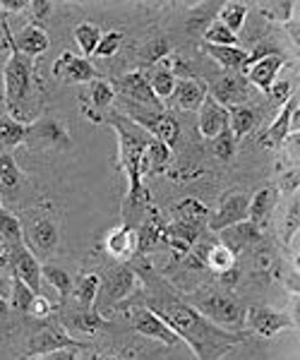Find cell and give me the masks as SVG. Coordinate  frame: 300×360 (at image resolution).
<instances>
[{"mask_svg": "<svg viewBox=\"0 0 300 360\" xmlns=\"http://www.w3.org/2000/svg\"><path fill=\"white\" fill-rule=\"evenodd\" d=\"M135 274L144 283L142 303L154 310L166 324L178 334V339L185 341L197 360H221L233 346L250 339V332H228L209 322L200 310H195L188 300L171 291V283L157 276L152 266L142 262V266H132Z\"/></svg>", "mask_w": 300, "mask_h": 360, "instance_id": "1", "label": "cell"}, {"mask_svg": "<svg viewBox=\"0 0 300 360\" xmlns=\"http://www.w3.org/2000/svg\"><path fill=\"white\" fill-rule=\"evenodd\" d=\"M0 29H3V46L8 51V60L3 65V106L15 120L29 125L39 118L44 108V84L37 79V63L17 51L10 32L8 17L0 13Z\"/></svg>", "mask_w": 300, "mask_h": 360, "instance_id": "2", "label": "cell"}, {"mask_svg": "<svg viewBox=\"0 0 300 360\" xmlns=\"http://www.w3.org/2000/svg\"><path fill=\"white\" fill-rule=\"evenodd\" d=\"M103 123H108L118 135V168H123L125 178H128V195H125V219L130 217V212L137 209H147L149 205V193L142 185V156L147 144L152 142V135L147 130H142L137 123H132L128 115L123 113H111L103 118Z\"/></svg>", "mask_w": 300, "mask_h": 360, "instance_id": "3", "label": "cell"}, {"mask_svg": "<svg viewBox=\"0 0 300 360\" xmlns=\"http://www.w3.org/2000/svg\"><path fill=\"white\" fill-rule=\"evenodd\" d=\"M22 224V240L29 248V252L39 259V262H48L53 255L60 250V219H58L56 209L51 205H37L22 212L17 217Z\"/></svg>", "mask_w": 300, "mask_h": 360, "instance_id": "4", "label": "cell"}, {"mask_svg": "<svg viewBox=\"0 0 300 360\" xmlns=\"http://www.w3.org/2000/svg\"><path fill=\"white\" fill-rule=\"evenodd\" d=\"M190 305L200 310L209 322H214L216 327L228 329V332H243L247 307L233 293L221 291V288H200L195 291Z\"/></svg>", "mask_w": 300, "mask_h": 360, "instance_id": "5", "label": "cell"}, {"mask_svg": "<svg viewBox=\"0 0 300 360\" xmlns=\"http://www.w3.org/2000/svg\"><path fill=\"white\" fill-rule=\"evenodd\" d=\"M140 283L142 281L135 274L132 264H115L113 269H108L106 274L99 276V295H96L99 303L94 305V310L99 315L111 310V307L118 310V305L125 303L128 295L135 293V288H140Z\"/></svg>", "mask_w": 300, "mask_h": 360, "instance_id": "6", "label": "cell"}, {"mask_svg": "<svg viewBox=\"0 0 300 360\" xmlns=\"http://www.w3.org/2000/svg\"><path fill=\"white\" fill-rule=\"evenodd\" d=\"M25 147L29 152H65L72 147V135L65 120L53 115H41L27 125Z\"/></svg>", "mask_w": 300, "mask_h": 360, "instance_id": "7", "label": "cell"}, {"mask_svg": "<svg viewBox=\"0 0 300 360\" xmlns=\"http://www.w3.org/2000/svg\"><path fill=\"white\" fill-rule=\"evenodd\" d=\"M63 348H77V351H82V348H86V344L67 334V329H63L60 324H44L41 329H37L34 334L27 336V348L20 356V360L39 358L46 356V353L63 351Z\"/></svg>", "mask_w": 300, "mask_h": 360, "instance_id": "8", "label": "cell"}, {"mask_svg": "<svg viewBox=\"0 0 300 360\" xmlns=\"http://www.w3.org/2000/svg\"><path fill=\"white\" fill-rule=\"evenodd\" d=\"M0 266H5L10 274L20 276L34 293H41V262L29 252L25 243H17V245L3 250Z\"/></svg>", "mask_w": 300, "mask_h": 360, "instance_id": "9", "label": "cell"}, {"mask_svg": "<svg viewBox=\"0 0 300 360\" xmlns=\"http://www.w3.org/2000/svg\"><path fill=\"white\" fill-rule=\"evenodd\" d=\"M247 207H250V195L243 193V190L223 193L219 197L216 212L209 214V219H207V231L216 236L219 231L228 229V226L247 221Z\"/></svg>", "mask_w": 300, "mask_h": 360, "instance_id": "10", "label": "cell"}, {"mask_svg": "<svg viewBox=\"0 0 300 360\" xmlns=\"http://www.w3.org/2000/svg\"><path fill=\"white\" fill-rule=\"evenodd\" d=\"M113 89L115 96H123L125 103H132V106H142V108H157L161 111L164 103L159 101L157 94L152 91V86L147 82V75L142 70H132V72H125L123 77L113 79Z\"/></svg>", "mask_w": 300, "mask_h": 360, "instance_id": "11", "label": "cell"}, {"mask_svg": "<svg viewBox=\"0 0 300 360\" xmlns=\"http://www.w3.org/2000/svg\"><path fill=\"white\" fill-rule=\"evenodd\" d=\"M130 322H132V329L137 334L144 336V339H152V341H161L166 346H181L183 341L178 339V334L173 332L169 324L161 319L157 312L149 310L147 305H137V307H130Z\"/></svg>", "mask_w": 300, "mask_h": 360, "instance_id": "12", "label": "cell"}, {"mask_svg": "<svg viewBox=\"0 0 300 360\" xmlns=\"http://www.w3.org/2000/svg\"><path fill=\"white\" fill-rule=\"evenodd\" d=\"M245 324L250 327L252 334L262 336V339H272L284 329H296V319L291 315H284L279 310L264 305H252L245 312Z\"/></svg>", "mask_w": 300, "mask_h": 360, "instance_id": "13", "label": "cell"}, {"mask_svg": "<svg viewBox=\"0 0 300 360\" xmlns=\"http://www.w3.org/2000/svg\"><path fill=\"white\" fill-rule=\"evenodd\" d=\"M53 77L63 84H89L99 77V70L94 68V63L84 56H74L70 51L60 53V58L53 63Z\"/></svg>", "mask_w": 300, "mask_h": 360, "instance_id": "14", "label": "cell"}, {"mask_svg": "<svg viewBox=\"0 0 300 360\" xmlns=\"http://www.w3.org/2000/svg\"><path fill=\"white\" fill-rule=\"evenodd\" d=\"M166 224L164 217L157 212L154 207H147V214L140 221V226H135L137 231V257H147L154 250H159L161 245H166Z\"/></svg>", "mask_w": 300, "mask_h": 360, "instance_id": "15", "label": "cell"}, {"mask_svg": "<svg viewBox=\"0 0 300 360\" xmlns=\"http://www.w3.org/2000/svg\"><path fill=\"white\" fill-rule=\"evenodd\" d=\"M250 89L252 86L245 79L243 72H228L214 86H209V96L216 103H221L223 108H230L250 101Z\"/></svg>", "mask_w": 300, "mask_h": 360, "instance_id": "16", "label": "cell"}, {"mask_svg": "<svg viewBox=\"0 0 300 360\" xmlns=\"http://www.w3.org/2000/svg\"><path fill=\"white\" fill-rule=\"evenodd\" d=\"M113 101H115V89L111 79L96 77L94 82H89V86H86L82 96V108L91 123H103V118H106L103 111H108L113 106Z\"/></svg>", "mask_w": 300, "mask_h": 360, "instance_id": "17", "label": "cell"}, {"mask_svg": "<svg viewBox=\"0 0 300 360\" xmlns=\"http://www.w3.org/2000/svg\"><path fill=\"white\" fill-rule=\"evenodd\" d=\"M298 106H300V96L298 94H293L288 101L281 106V111L279 115L272 120V123L267 125V130L262 132L257 139H259V144H262L264 149H279L281 144L286 142V137L291 135V115L298 111Z\"/></svg>", "mask_w": 300, "mask_h": 360, "instance_id": "18", "label": "cell"}, {"mask_svg": "<svg viewBox=\"0 0 300 360\" xmlns=\"http://www.w3.org/2000/svg\"><path fill=\"white\" fill-rule=\"evenodd\" d=\"M216 238H219V243H221V245H226L230 250V252L240 255L243 250L262 245L264 233H262V229L255 226L252 221H240L235 226H228V229L219 231Z\"/></svg>", "mask_w": 300, "mask_h": 360, "instance_id": "19", "label": "cell"}, {"mask_svg": "<svg viewBox=\"0 0 300 360\" xmlns=\"http://www.w3.org/2000/svg\"><path fill=\"white\" fill-rule=\"evenodd\" d=\"M106 252L111 255L118 264H130L132 259L137 257V231L135 226H118L111 233L106 236V243H103Z\"/></svg>", "mask_w": 300, "mask_h": 360, "instance_id": "20", "label": "cell"}, {"mask_svg": "<svg viewBox=\"0 0 300 360\" xmlns=\"http://www.w3.org/2000/svg\"><path fill=\"white\" fill-rule=\"evenodd\" d=\"M284 65H286V56L274 53V56H267V58H262V60L252 63L250 68L243 70V75L247 82H250V86H257V89L267 96V91L272 89V84L276 82V75L281 72Z\"/></svg>", "mask_w": 300, "mask_h": 360, "instance_id": "21", "label": "cell"}, {"mask_svg": "<svg viewBox=\"0 0 300 360\" xmlns=\"http://www.w3.org/2000/svg\"><path fill=\"white\" fill-rule=\"evenodd\" d=\"M279 190H276L274 183L259 188L255 195L250 197V207H247V221H252L259 229H264L269 221H272L276 205H279Z\"/></svg>", "mask_w": 300, "mask_h": 360, "instance_id": "22", "label": "cell"}, {"mask_svg": "<svg viewBox=\"0 0 300 360\" xmlns=\"http://www.w3.org/2000/svg\"><path fill=\"white\" fill-rule=\"evenodd\" d=\"M209 96V84L200 77H188L178 79L176 89H173V101L181 111H200V106Z\"/></svg>", "mask_w": 300, "mask_h": 360, "instance_id": "23", "label": "cell"}, {"mask_svg": "<svg viewBox=\"0 0 300 360\" xmlns=\"http://www.w3.org/2000/svg\"><path fill=\"white\" fill-rule=\"evenodd\" d=\"M13 41H15L20 53H25L27 58L37 60L39 56H44L46 51H48L51 37H48V32H46L41 25H34V22H29V25L22 27L17 34H13Z\"/></svg>", "mask_w": 300, "mask_h": 360, "instance_id": "24", "label": "cell"}, {"mask_svg": "<svg viewBox=\"0 0 300 360\" xmlns=\"http://www.w3.org/2000/svg\"><path fill=\"white\" fill-rule=\"evenodd\" d=\"M25 188V173L13 154H0V202H17Z\"/></svg>", "mask_w": 300, "mask_h": 360, "instance_id": "25", "label": "cell"}, {"mask_svg": "<svg viewBox=\"0 0 300 360\" xmlns=\"http://www.w3.org/2000/svg\"><path fill=\"white\" fill-rule=\"evenodd\" d=\"M197 127L200 135L204 139H214L219 132L228 127V108H223L221 103H216L211 96H207V101L200 106L197 111Z\"/></svg>", "mask_w": 300, "mask_h": 360, "instance_id": "26", "label": "cell"}, {"mask_svg": "<svg viewBox=\"0 0 300 360\" xmlns=\"http://www.w3.org/2000/svg\"><path fill=\"white\" fill-rule=\"evenodd\" d=\"M173 53V44L169 37H164V34H159V37H152L147 39L144 44H140V49H137V60H140V70L142 72H147V70L157 68L164 58H169Z\"/></svg>", "mask_w": 300, "mask_h": 360, "instance_id": "27", "label": "cell"}, {"mask_svg": "<svg viewBox=\"0 0 300 360\" xmlns=\"http://www.w3.org/2000/svg\"><path fill=\"white\" fill-rule=\"evenodd\" d=\"M259 123V113L255 106L250 103H240V106H230L228 108V127L233 132V139H243L250 135Z\"/></svg>", "mask_w": 300, "mask_h": 360, "instance_id": "28", "label": "cell"}, {"mask_svg": "<svg viewBox=\"0 0 300 360\" xmlns=\"http://www.w3.org/2000/svg\"><path fill=\"white\" fill-rule=\"evenodd\" d=\"M202 53H207L209 58L221 65L226 72H240L245 65V58H247V51H243L240 46H209V44H202L200 46Z\"/></svg>", "mask_w": 300, "mask_h": 360, "instance_id": "29", "label": "cell"}, {"mask_svg": "<svg viewBox=\"0 0 300 360\" xmlns=\"http://www.w3.org/2000/svg\"><path fill=\"white\" fill-rule=\"evenodd\" d=\"M96 295H99V274L96 271H84L77 276L70 298L77 303L79 310H91L96 305Z\"/></svg>", "mask_w": 300, "mask_h": 360, "instance_id": "30", "label": "cell"}, {"mask_svg": "<svg viewBox=\"0 0 300 360\" xmlns=\"http://www.w3.org/2000/svg\"><path fill=\"white\" fill-rule=\"evenodd\" d=\"M27 125L15 120L10 113L0 111V154H10V149L25 144Z\"/></svg>", "mask_w": 300, "mask_h": 360, "instance_id": "31", "label": "cell"}, {"mask_svg": "<svg viewBox=\"0 0 300 360\" xmlns=\"http://www.w3.org/2000/svg\"><path fill=\"white\" fill-rule=\"evenodd\" d=\"M41 278L48 286L56 288V293L60 295V300H67L72 295L74 288V278L65 266L56 264V262H44L41 264Z\"/></svg>", "mask_w": 300, "mask_h": 360, "instance_id": "32", "label": "cell"}, {"mask_svg": "<svg viewBox=\"0 0 300 360\" xmlns=\"http://www.w3.org/2000/svg\"><path fill=\"white\" fill-rule=\"evenodd\" d=\"M173 156V149L166 147L164 142L159 139H152L144 149V156H142V178L144 176H154V173H161L166 166H169Z\"/></svg>", "mask_w": 300, "mask_h": 360, "instance_id": "33", "label": "cell"}, {"mask_svg": "<svg viewBox=\"0 0 300 360\" xmlns=\"http://www.w3.org/2000/svg\"><path fill=\"white\" fill-rule=\"evenodd\" d=\"M106 324V319H103V315H99V312L91 307V310H74L70 312V315L65 317V322L60 324L63 329H74L77 334H96L99 329Z\"/></svg>", "mask_w": 300, "mask_h": 360, "instance_id": "34", "label": "cell"}, {"mask_svg": "<svg viewBox=\"0 0 300 360\" xmlns=\"http://www.w3.org/2000/svg\"><path fill=\"white\" fill-rule=\"evenodd\" d=\"M259 13L264 15V20H269L272 25H286L293 17H298V0H267V3L257 5Z\"/></svg>", "mask_w": 300, "mask_h": 360, "instance_id": "35", "label": "cell"}, {"mask_svg": "<svg viewBox=\"0 0 300 360\" xmlns=\"http://www.w3.org/2000/svg\"><path fill=\"white\" fill-rule=\"evenodd\" d=\"M147 82H149V86H152V91L157 94V98L161 103L164 101H169V98L173 96V89H176V75L171 72L169 68H164L159 63L157 68H152V70H147Z\"/></svg>", "mask_w": 300, "mask_h": 360, "instance_id": "36", "label": "cell"}, {"mask_svg": "<svg viewBox=\"0 0 300 360\" xmlns=\"http://www.w3.org/2000/svg\"><path fill=\"white\" fill-rule=\"evenodd\" d=\"M216 15H219L216 20L221 22L226 29H230L235 37H238V32L243 29L245 20H247V3H240V0H228V3H221V8H219Z\"/></svg>", "mask_w": 300, "mask_h": 360, "instance_id": "37", "label": "cell"}, {"mask_svg": "<svg viewBox=\"0 0 300 360\" xmlns=\"http://www.w3.org/2000/svg\"><path fill=\"white\" fill-rule=\"evenodd\" d=\"M34 295H39V293H34L20 276L10 274V298H8L10 310L20 312V315H27L29 305H32V300H34Z\"/></svg>", "mask_w": 300, "mask_h": 360, "instance_id": "38", "label": "cell"}, {"mask_svg": "<svg viewBox=\"0 0 300 360\" xmlns=\"http://www.w3.org/2000/svg\"><path fill=\"white\" fill-rule=\"evenodd\" d=\"M17 243H25L22 240V224L20 219L15 217L13 212L0 207V248L8 250L17 245Z\"/></svg>", "mask_w": 300, "mask_h": 360, "instance_id": "39", "label": "cell"}, {"mask_svg": "<svg viewBox=\"0 0 300 360\" xmlns=\"http://www.w3.org/2000/svg\"><path fill=\"white\" fill-rule=\"evenodd\" d=\"M101 29L99 25H94V22H79L77 27L72 29V37L74 41H77V46L82 49V56H94L96 46H99L101 41Z\"/></svg>", "mask_w": 300, "mask_h": 360, "instance_id": "40", "label": "cell"}, {"mask_svg": "<svg viewBox=\"0 0 300 360\" xmlns=\"http://www.w3.org/2000/svg\"><path fill=\"white\" fill-rule=\"evenodd\" d=\"M298 231H300V202L298 195H293V202L286 212V219L281 224V243L284 245H293V252L298 255Z\"/></svg>", "mask_w": 300, "mask_h": 360, "instance_id": "41", "label": "cell"}, {"mask_svg": "<svg viewBox=\"0 0 300 360\" xmlns=\"http://www.w3.org/2000/svg\"><path fill=\"white\" fill-rule=\"evenodd\" d=\"M219 8H221V3H197L193 8V15H188V22H185V29L190 34L193 32H204L207 27L211 25V22L216 20V13Z\"/></svg>", "mask_w": 300, "mask_h": 360, "instance_id": "42", "label": "cell"}, {"mask_svg": "<svg viewBox=\"0 0 300 360\" xmlns=\"http://www.w3.org/2000/svg\"><path fill=\"white\" fill-rule=\"evenodd\" d=\"M154 139H159V142H164L166 147H176L178 139H181V123L176 120V115L164 111V115H161L157 130H154Z\"/></svg>", "mask_w": 300, "mask_h": 360, "instance_id": "43", "label": "cell"}, {"mask_svg": "<svg viewBox=\"0 0 300 360\" xmlns=\"http://www.w3.org/2000/svg\"><path fill=\"white\" fill-rule=\"evenodd\" d=\"M202 44H209V46H238V37H235L230 29H226L219 20L211 22L209 27L202 32Z\"/></svg>", "mask_w": 300, "mask_h": 360, "instance_id": "44", "label": "cell"}, {"mask_svg": "<svg viewBox=\"0 0 300 360\" xmlns=\"http://www.w3.org/2000/svg\"><path fill=\"white\" fill-rule=\"evenodd\" d=\"M281 266V259L274 248H262L255 252V271L264 278H274Z\"/></svg>", "mask_w": 300, "mask_h": 360, "instance_id": "45", "label": "cell"}, {"mask_svg": "<svg viewBox=\"0 0 300 360\" xmlns=\"http://www.w3.org/2000/svg\"><path fill=\"white\" fill-rule=\"evenodd\" d=\"M211 142V152L219 161H223V164H228V161L235 159V139H233V132H230V127L226 130H221L214 139H209Z\"/></svg>", "mask_w": 300, "mask_h": 360, "instance_id": "46", "label": "cell"}, {"mask_svg": "<svg viewBox=\"0 0 300 360\" xmlns=\"http://www.w3.org/2000/svg\"><path fill=\"white\" fill-rule=\"evenodd\" d=\"M176 214L178 219H193V221H207L209 219V209L202 205L195 197H185L176 205Z\"/></svg>", "mask_w": 300, "mask_h": 360, "instance_id": "47", "label": "cell"}, {"mask_svg": "<svg viewBox=\"0 0 300 360\" xmlns=\"http://www.w3.org/2000/svg\"><path fill=\"white\" fill-rule=\"evenodd\" d=\"M123 37H125V34L120 32V29H113V32L101 34V41H99V46H96L94 56H99V58L115 56V53H118V49H120V44H123Z\"/></svg>", "mask_w": 300, "mask_h": 360, "instance_id": "48", "label": "cell"}, {"mask_svg": "<svg viewBox=\"0 0 300 360\" xmlns=\"http://www.w3.org/2000/svg\"><path fill=\"white\" fill-rule=\"evenodd\" d=\"M293 94H296V89L291 86V82H288V79H281V82L272 84V89L267 91V98H269V103H272L274 108H281Z\"/></svg>", "mask_w": 300, "mask_h": 360, "instance_id": "49", "label": "cell"}, {"mask_svg": "<svg viewBox=\"0 0 300 360\" xmlns=\"http://www.w3.org/2000/svg\"><path fill=\"white\" fill-rule=\"evenodd\" d=\"M27 315L34 317V319H39V322H46V319L53 315V303H51L48 298H44L41 293L34 295V300H32V305H29Z\"/></svg>", "mask_w": 300, "mask_h": 360, "instance_id": "50", "label": "cell"}, {"mask_svg": "<svg viewBox=\"0 0 300 360\" xmlns=\"http://www.w3.org/2000/svg\"><path fill=\"white\" fill-rule=\"evenodd\" d=\"M56 8V3L53 0H29V13H32V20H34V25H41L44 27V22L51 17V10Z\"/></svg>", "mask_w": 300, "mask_h": 360, "instance_id": "51", "label": "cell"}, {"mask_svg": "<svg viewBox=\"0 0 300 360\" xmlns=\"http://www.w3.org/2000/svg\"><path fill=\"white\" fill-rule=\"evenodd\" d=\"M276 190H284V193H298V166H286L284 173H281V180L279 183H274Z\"/></svg>", "mask_w": 300, "mask_h": 360, "instance_id": "52", "label": "cell"}, {"mask_svg": "<svg viewBox=\"0 0 300 360\" xmlns=\"http://www.w3.org/2000/svg\"><path fill=\"white\" fill-rule=\"evenodd\" d=\"M34 360H79V351L77 348H63V351L46 353V356H39Z\"/></svg>", "mask_w": 300, "mask_h": 360, "instance_id": "53", "label": "cell"}, {"mask_svg": "<svg viewBox=\"0 0 300 360\" xmlns=\"http://www.w3.org/2000/svg\"><path fill=\"white\" fill-rule=\"evenodd\" d=\"M27 8H29V0H3V3H0V13L5 17L13 13H25Z\"/></svg>", "mask_w": 300, "mask_h": 360, "instance_id": "54", "label": "cell"}, {"mask_svg": "<svg viewBox=\"0 0 300 360\" xmlns=\"http://www.w3.org/2000/svg\"><path fill=\"white\" fill-rule=\"evenodd\" d=\"M300 276H298V266H293L291 269V274L286 276V288H288V293H293V298H298V291H300Z\"/></svg>", "mask_w": 300, "mask_h": 360, "instance_id": "55", "label": "cell"}, {"mask_svg": "<svg viewBox=\"0 0 300 360\" xmlns=\"http://www.w3.org/2000/svg\"><path fill=\"white\" fill-rule=\"evenodd\" d=\"M286 32H288V37L293 39V46L298 49V41H300V37H298V32H300V17H293L291 22H286Z\"/></svg>", "mask_w": 300, "mask_h": 360, "instance_id": "56", "label": "cell"}, {"mask_svg": "<svg viewBox=\"0 0 300 360\" xmlns=\"http://www.w3.org/2000/svg\"><path fill=\"white\" fill-rule=\"evenodd\" d=\"M0 298H10V276L0 274Z\"/></svg>", "mask_w": 300, "mask_h": 360, "instance_id": "57", "label": "cell"}, {"mask_svg": "<svg viewBox=\"0 0 300 360\" xmlns=\"http://www.w3.org/2000/svg\"><path fill=\"white\" fill-rule=\"evenodd\" d=\"M10 303H8V298H0V322H3V319H8L10 317Z\"/></svg>", "mask_w": 300, "mask_h": 360, "instance_id": "58", "label": "cell"}, {"mask_svg": "<svg viewBox=\"0 0 300 360\" xmlns=\"http://www.w3.org/2000/svg\"><path fill=\"white\" fill-rule=\"evenodd\" d=\"M89 360H128V358H123V356H113V353H94Z\"/></svg>", "mask_w": 300, "mask_h": 360, "instance_id": "59", "label": "cell"}, {"mask_svg": "<svg viewBox=\"0 0 300 360\" xmlns=\"http://www.w3.org/2000/svg\"><path fill=\"white\" fill-rule=\"evenodd\" d=\"M298 127H300V113L296 111L291 115V135H293V132H298Z\"/></svg>", "mask_w": 300, "mask_h": 360, "instance_id": "60", "label": "cell"}, {"mask_svg": "<svg viewBox=\"0 0 300 360\" xmlns=\"http://www.w3.org/2000/svg\"><path fill=\"white\" fill-rule=\"evenodd\" d=\"M0 207H3V202H0Z\"/></svg>", "mask_w": 300, "mask_h": 360, "instance_id": "61", "label": "cell"}]
</instances>
